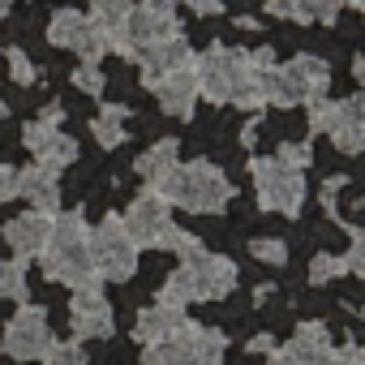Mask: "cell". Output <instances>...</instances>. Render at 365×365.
<instances>
[{
  "label": "cell",
  "mask_w": 365,
  "mask_h": 365,
  "mask_svg": "<svg viewBox=\"0 0 365 365\" xmlns=\"http://www.w3.org/2000/svg\"><path fill=\"white\" fill-rule=\"evenodd\" d=\"M194 78H198V99L232 103L241 112H258L267 103V78L250 69L245 48L211 43L202 56H194Z\"/></svg>",
  "instance_id": "obj_1"
},
{
  "label": "cell",
  "mask_w": 365,
  "mask_h": 365,
  "mask_svg": "<svg viewBox=\"0 0 365 365\" xmlns=\"http://www.w3.org/2000/svg\"><path fill=\"white\" fill-rule=\"evenodd\" d=\"M39 262H43V275L52 284H65L73 292L103 284L95 262H91V224L82 211H56L52 215V232H48Z\"/></svg>",
  "instance_id": "obj_2"
},
{
  "label": "cell",
  "mask_w": 365,
  "mask_h": 365,
  "mask_svg": "<svg viewBox=\"0 0 365 365\" xmlns=\"http://www.w3.org/2000/svg\"><path fill=\"white\" fill-rule=\"evenodd\" d=\"M159 198H168V207L194 211V215H220L232 198L237 185L211 163V159H194V163H176L172 176L155 190Z\"/></svg>",
  "instance_id": "obj_3"
},
{
  "label": "cell",
  "mask_w": 365,
  "mask_h": 365,
  "mask_svg": "<svg viewBox=\"0 0 365 365\" xmlns=\"http://www.w3.org/2000/svg\"><path fill=\"white\" fill-rule=\"evenodd\" d=\"M120 220H125V232L133 237L138 250H172V254H180V258H190L194 250H202L198 237H190L185 228L172 224V207H168V198H159L155 190H146L142 198H133Z\"/></svg>",
  "instance_id": "obj_4"
},
{
  "label": "cell",
  "mask_w": 365,
  "mask_h": 365,
  "mask_svg": "<svg viewBox=\"0 0 365 365\" xmlns=\"http://www.w3.org/2000/svg\"><path fill=\"white\" fill-rule=\"evenodd\" d=\"M228 352L224 331L215 327H198V322H180L172 335L142 344V365H220Z\"/></svg>",
  "instance_id": "obj_5"
},
{
  "label": "cell",
  "mask_w": 365,
  "mask_h": 365,
  "mask_svg": "<svg viewBox=\"0 0 365 365\" xmlns=\"http://www.w3.org/2000/svg\"><path fill=\"white\" fill-rule=\"evenodd\" d=\"M327 86H331L327 61L301 52V56H292V61H284V65H275V69L267 73V103H275V108H297V103H309V99L327 95Z\"/></svg>",
  "instance_id": "obj_6"
},
{
  "label": "cell",
  "mask_w": 365,
  "mask_h": 365,
  "mask_svg": "<svg viewBox=\"0 0 365 365\" xmlns=\"http://www.w3.org/2000/svg\"><path fill=\"white\" fill-rule=\"evenodd\" d=\"M138 254L142 250L133 245V237L125 232V220L116 211L103 215L99 228H91V262H95L99 279H116V284L133 279L138 275Z\"/></svg>",
  "instance_id": "obj_7"
},
{
  "label": "cell",
  "mask_w": 365,
  "mask_h": 365,
  "mask_svg": "<svg viewBox=\"0 0 365 365\" xmlns=\"http://www.w3.org/2000/svg\"><path fill=\"white\" fill-rule=\"evenodd\" d=\"M254 172V190H258V202L262 211H279L288 220L301 215V202H305V176L297 168H288L284 159H254L250 163Z\"/></svg>",
  "instance_id": "obj_8"
},
{
  "label": "cell",
  "mask_w": 365,
  "mask_h": 365,
  "mask_svg": "<svg viewBox=\"0 0 365 365\" xmlns=\"http://www.w3.org/2000/svg\"><path fill=\"white\" fill-rule=\"evenodd\" d=\"M185 35L176 22V14H155V9H129V18L108 35V52L125 56V61H138L146 48L163 43V39H176Z\"/></svg>",
  "instance_id": "obj_9"
},
{
  "label": "cell",
  "mask_w": 365,
  "mask_h": 365,
  "mask_svg": "<svg viewBox=\"0 0 365 365\" xmlns=\"http://www.w3.org/2000/svg\"><path fill=\"white\" fill-rule=\"evenodd\" d=\"M52 344V327H48V314L43 305H26L9 318L5 335H0V352L14 356V361H39L43 348Z\"/></svg>",
  "instance_id": "obj_10"
},
{
  "label": "cell",
  "mask_w": 365,
  "mask_h": 365,
  "mask_svg": "<svg viewBox=\"0 0 365 365\" xmlns=\"http://www.w3.org/2000/svg\"><path fill=\"white\" fill-rule=\"evenodd\" d=\"M180 267L190 271V284H194V301H220L237 288V262L224 258V254H211L207 245L194 250L190 258H180Z\"/></svg>",
  "instance_id": "obj_11"
},
{
  "label": "cell",
  "mask_w": 365,
  "mask_h": 365,
  "mask_svg": "<svg viewBox=\"0 0 365 365\" xmlns=\"http://www.w3.org/2000/svg\"><path fill=\"white\" fill-rule=\"evenodd\" d=\"M146 91H155L159 108L176 120H190L194 108H198V78H194V61L190 65H180V69H168L159 78H142Z\"/></svg>",
  "instance_id": "obj_12"
},
{
  "label": "cell",
  "mask_w": 365,
  "mask_h": 365,
  "mask_svg": "<svg viewBox=\"0 0 365 365\" xmlns=\"http://www.w3.org/2000/svg\"><path fill=\"white\" fill-rule=\"evenodd\" d=\"M331 331L322 322H301L292 344H275L267 352V365H331Z\"/></svg>",
  "instance_id": "obj_13"
},
{
  "label": "cell",
  "mask_w": 365,
  "mask_h": 365,
  "mask_svg": "<svg viewBox=\"0 0 365 365\" xmlns=\"http://www.w3.org/2000/svg\"><path fill=\"white\" fill-rule=\"evenodd\" d=\"M69 322H73V335L78 339H108L116 331V318H112V305L99 288H82L73 292L69 301Z\"/></svg>",
  "instance_id": "obj_14"
},
{
  "label": "cell",
  "mask_w": 365,
  "mask_h": 365,
  "mask_svg": "<svg viewBox=\"0 0 365 365\" xmlns=\"http://www.w3.org/2000/svg\"><path fill=\"white\" fill-rule=\"evenodd\" d=\"M22 142H26V150L35 155V163L52 168V172H61L65 163L78 159V142H73L69 133H61V125H48V120H31L26 133H22Z\"/></svg>",
  "instance_id": "obj_15"
},
{
  "label": "cell",
  "mask_w": 365,
  "mask_h": 365,
  "mask_svg": "<svg viewBox=\"0 0 365 365\" xmlns=\"http://www.w3.org/2000/svg\"><path fill=\"white\" fill-rule=\"evenodd\" d=\"M327 138H331L335 150H344V155H361V150H365V103H361V95L335 99Z\"/></svg>",
  "instance_id": "obj_16"
},
{
  "label": "cell",
  "mask_w": 365,
  "mask_h": 365,
  "mask_svg": "<svg viewBox=\"0 0 365 365\" xmlns=\"http://www.w3.org/2000/svg\"><path fill=\"white\" fill-rule=\"evenodd\" d=\"M48 232H52V215H43V211H26V215L9 220L5 224V245L14 250V262L26 267L31 258H39L43 245H48Z\"/></svg>",
  "instance_id": "obj_17"
},
{
  "label": "cell",
  "mask_w": 365,
  "mask_h": 365,
  "mask_svg": "<svg viewBox=\"0 0 365 365\" xmlns=\"http://www.w3.org/2000/svg\"><path fill=\"white\" fill-rule=\"evenodd\" d=\"M18 194L43 211V215H56L61 211V185H56V172L43 168V163H31V168H18Z\"/></svg>",
  "instance_id": "obj_18"
},
{
  "label": "cell",
  "mask_w": 365,
  "mask_h": 365,
  "mask_svg": "<svg viewBox=\"0 0 365 365\" xmlns=\"http://www.w3.org/2000/svg\"><path fill=\"white\" fill-rule=\"evenodd\" d=\"M271 18H284V22H301V26H335L339 18V0H262Z\"/></svg>",
  "instance_id": "obj_19"
},
{
  "label": "cell",
  "mask_w": 365,
  "mask_h": 365,
  "mask_svg": "<svg viewBox=\"0 0 365 365\" xmlns=\"http://www.w3.org/2000/svg\"><path fill=\"white\" fill-rule=\"evenodd\" d=\"M180 163V142L176 138H159L150 150H142L138 155V163H133V172L146 180V190H159L163 180L172 176V168Z\"/></svg>",
  "instance_id": "obj_20"
},
{
  "label": "cell",
  "mask_w": 365,
  "mask_h": 365,
  "mask_svg": "<svg viewBox=\"0 0 365 365\" xmlns=\"http://www.w3.org/2000/svg\"><path fill=\"white\" fill-rule=\"evenodd\" d=\"M190 61H194V48H190V39H185V35L163 39V43H155V48H146V52L138 56L142 78H159V73L180 69V65H190Z\"/></svg>",
  "instance_id": "obj_21"
},
{
  "label": "cell",
  "mask_w": 365,
  "mask_h": 365,
  "mask_svg": "<svg viewBox=\"0 0 365 365\" xmlns=\"http://www.w3.org/2000/svg\"><path fill=\"white\" fill-rule=\"evenodd\" d=\"M180 322H185V309H180V305L155 301V305H146V309L138 314V322H133V335H138V344H155V339L172 335Z\"/></svg>",
  "instance_id": "obj_22"
},
{
  "label": "cell",
  "mask_w": 365,
  "mask_h": 365,
  "mask_svg": "<svg viewBox=\"0 0 365 365\" xmlns=\"http://www.w3.org/2000/svg\"><path fill=\"white\" fill-rule=\"evenodd\" d=\"M125 120H129V108L125 103H103L99 108V116L91 120V133H95V142L99 146H120L125 142Z\"/></svg>",
  "instance_id": "obj_23"
},
{
  "label": "cell",
  "mask_w": 365,
  "mask_h": 365,
  "mask_svg": "<svg viewBox=\"0 0 365 365\" xmlns=\"http://www.w3.org/2000/svg\"><path fill=\"white\" fill-rule=\"evenodd\" d=\"M82 26H86V14H82V9H56L52 22H48L52 48H73V39L82 35Z\"/></svg>",
  "instance_id": "obj_24"
},
{
  "label": "cell",
  "mask_w": 365,
  "mask_h": 365,
  "mask_svg": "<svg viewBox=\"0 0 365 365\" xmlns=\"http://www.w3.org/2000/svg\"><path fill=\"white\" fill-rule=\"evenodd\" d=\"M129 9H133L129 0H91V26H99L103 39H108V35L129 18Z\"/></svg>",
  "instance_id": "obj_25"
},
{
  "label": "cell",
  "mask_w": 365,
  "mask_h": 365,
  "mask_svg": "<svg viewBox=\"0 0 365 365\" xmlns=\"http://www.w3.org/2000/svg\"><path fill=\"white\" fill-rule=\"evenodd\" d=\"M69 52H78V61L82 65H99L103 56H108V39H103V31L99 26H91V18H86V26H82V35L73 39V48Z\"/></svg>",
  "instance_id": "obj_26"
},
{
  "label": "cell",
  "mask_w": 365,
  "mask_h": 365,
  "mask_svg": "<svg viewBox=\"0 0 365 365\" xmlns=\"http://www.w3.org/2000/svg\"><path fill=\"white\" fill-rule=\"evenodd\" d=\"M0 301H26V267L0 258Z\"/></svg>",
  "instance_id": "obj_27"
},
{
  "label": "cell",
  "mask_w": 365,
  "mask_h": 365,
  "mask_svg": "<svg viewBox=\"0 0 365 365\" xmlns=\"http://www.w3.org/2000/svg\"><path fill=\"white\" fill-rule=\"evenodd\" d=\"M39 361L43 365H86V348H82V339H52Z\"/></svg>",
  "instance_id": "obj_28"
},
{
  "label": "cell",
  "mask_w": 365,
  "mask_h": 365,
  "mask_svg": "<svg viewBox=\"0 0 365 365\" xmlns=\"http://www.w3.org/2000/svg\"><path fill=\"white\" fill-rule=\"evenodd\" d=\"M250 254H254L258 262H267V267H284V262H288V245H284L279 237H258V241H250Z\"/></svg>",
  "instance_id": "obj_29"
},
{
  "label": "cell",
  "mask_w": 365,
  "mask_h": 365,
  "mask_svg": "<svg viewBox=\"0 0 365 365\" xmlns=\"http://www.w3.org/2000/svg\"><path fill=\"white\" fill-rule=\"evenodd\" d=\"M339 275H348V267H344L339 254H318V258L309 262V284H331V279H339Z\"/></svg>",
  "instance_id": "obj_30"
},
{
  "label": "cell",
  "mask_w": 365,
  "mask_h": 365,
  "mask_svg": "<svg viewBox=\"0 0 365 365\" xmlns=\"http://www.w3.org/2000/svg\"><path fill=\"white\" fill-rule=\"evenodd\" d=\"M5 61H9V78H14L18 86H35V82H39V73H35V65H31V56H26L22 48H9Z\"/></svg>",
  "instance_id": "obj_31"
},
{
  "label": "cell",
  "mask_w": 365,
  "mask_h": 365,
  "mask_svg": "<svg viewBox=\"0 0 365 365\" xmlns=\"http://www.w3.org/2000/svg\"><path fill=\"white\" fill-rule=\"evenodd\" d=\"M275 159H284L288 168H297V172H305V168L314 163V146H309V142H284V146L275 150Z\"/></svg>",
  "instance_id": "obj_32"
},
{
  "label": "cell",
  "mask_w": 365,
  "mask_h": 365,
  "mask_svg": "<svg viewBox=\"0 0 365 365\" xmlns=\"http://www.w3.org/2000/svg\"><path fill=\"white\" fill-rule=\"evenodd\" d=\"M73 86L86 95H103V69L99 65H78L73 69Z\"/></svg>",
  "instance_id": "obj_33"
},
{
  "label": "cell",
  "mask_w": 365,
  "mask_h": 365,
  "mask_svg": "<svg viewBox=\"0 0 365 365\" xmlns=\"http://www.w3.org/2000/svg\"><path fill=\"white\" fill-rule=\"evenodd\" d=\"M331 365H365V348L356 339H344L339 348H331Z\"/></svg>",
  "instance_id": "obj_34"
},
{
  "label": "cell",
  "mask_w": 365,
  "mask_h": 365,
  "mask_svg": "<svg viewBox=\"0 0 365 365\" xmlns=\"http://www.w3.org/2000/svg\"><path fill=\"white\" fill-rule=\"evenodd\" d=\"M14 198H18V168L0 163V202H14Z\"/></svg>",
  "instance_id": "obj_35"
},
{
  "label": "cell",
  "mask_w": 365,
  "mask_h": 365,
  "mask_svg": "<svg viewBox=\"0 0 365 365\" xmlns=\"http://www.w3.org/2000/svg\"><path fill=\"white\" fill-rule=\"evenodd\" d=\"M185 5H190L198 18H220V14H224V5H220V0H185Z\"/></svg>",
  "instance_id": "obj_36"
},
{
  "label": "cell",
  "mask_w": 365,
  "mask_h": 365,
  "mask_svg": "<svg viewBox=\"0 0 365 365\" xmlns=\"http://www.w3.org/2000/svg\"><path fill=\"white\" fill-rule=\"evenodd\" d=\"M39 120H48V125H65V108H61V103H48Z\"/></svg>",
  "instance_id": "obj_37"
},
{
  "label": "cell",
  "mask_w": 365,
  "mask_h": 365,
  "mask_svg": "<svg viewBox=\"0 0 365 365\" xmlns=\"http://www.w3.org/2000/svg\"><path fill=\"white\" fill-rule=\"evenodd\" d=\"M245 348H250V352H271V348H275V339H271V335L262 331V335H254V339H250Z\"/></svg>",
  "instance_id": "obj_38"
},
{
  "label": "cell",
  "mask_w": 365,
  "mask_h": 365,
  "mask_svg": "<svg viewBox=\"0 0 365 365\" xmlns=\"http://www.w3.org/2000/svg\"><path fill=\"white\" fill-rule=\"evenodd\" d=\"M180 0H142V9H155V14H172Z\"/></svg>",
  "instance_id": "obj_39"
},
{
  "label": "cell",
  "mask_w": 365,
  "mask_h": 365,
  "mask_svg": "<svg viewBox=\"0 0 365 365\" xmlns=\"http://www.w3.org/2000/svg\"><path fill=\"white\" fill-rule=\"evenodd\" d=\"M5 14H9V0H0V22H5Z\"/></svg>",
  "instance_id": "obj_40"
},
{
  "label": "cell",
  "mask_w": 365,
  "mask_h": 365,
  "mask_svg": "<svg viewBox=\"0 0 365 365\" xmlns=\"http://www.w3.org/2000/svg\"><path fill=\"white\" fill-rule=\"evenodd\" d=\"M0 116H5V103H0Z\"/></svg>",
  "instance_id": "obj_41"
}]
</instances>
